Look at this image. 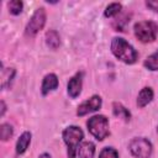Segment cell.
<instances>
[{
  "mask_svg": "<svg viewBox=\"0 0 158 158\" xmlns=\"http://www.w3.org/2000/svg\"><path fill=\"white\" fill-rule=\"evenodd\" d=\"M0 136L2 141H7L12 136V127L9 123H2L0 127Z\"/></svg>",
  "mask_w": 158,
  "mask_h": 158,
  "instance_id": "obj_19",
  "label": "cell"
},
{
  "mask_svg": "<svg viewBox=\"0 0 158 158\" xmlns=\"http://www.w3.org/2000/svg\"><path fill=\"white\" fill-rule=\"evenodd\" d=\"M86 126H88L89 132L98 141H102L110 133L109 132V121L102 115H96V116L90 117L86 122Z\"/></svg>",
  "mask_w": 158,
  "mask_h": 158,
  "instance_id": "obj_3",
  "label": "cell"
},
{
  "mask_svg": "<svg viewBox=\"0 0 158 158\" xmlns=\"http://www.w3.org/2000/svg\"><path fill=\"white\" fill-rule=\"evenodd\" d=\"M144 67L149 70H158V51L151 54L144 60Z\"/></svg>",
  "mask_w": 158,
  "mask_h": 158,
  "instance_id": "obj_16",
  "label": "cell"
},
{
  "mask_svg": "<svg viewBox=\"0 0 158 158\" xmlns=\"http://www.w3.org/2000/svg\"><path fill=\"white\" fill-rule=\"evenodd\" d=\"M9 6V11L12 14V15H19L21 11H22V2L20 0H12L7 4Z\"/></svg>",
  "mask_w": 158,
  "mask_h": 158,
  "instance_id": "obj_18",
  "label": "cell"
},
{
  "mask_svg": "<svg viewBox=\"0 0 158 158\" xmlns=\"http://www.w3.org/2000/svg\"><path fill=\"white\" fill-rule=\"evenodd\" d=\"M84 137L83 131L77 126H69L63 131V139L68 147V157L74 158L78 153L79 143Z\"/></svg>",
  "mask_w": 158,
  "mask_h": 158,
  "instance_id": "obj_2",
  "label": "cell"
},
{
  "mask_svg": "<svg viewBox=\"0 0 158 158\" xmlns=\"http://www.w3.org/2000/svg\"><path fill=\"white\" fill-rule=\"evenodd\" d=\"M157 130H158V128H157Z\"/></svg>",
  "mask_w": 158,
  "mask_h": 158,
  "instance_id": "obj_25",
  "label": "cell"
},
{
  "mask_svg": "<svg viewBox=\"0 0 158 158\" xmlns=\"http://www.w3.org/2000/svg\"><path fill=\"white\" fill-rule=\"evenodd\" d=\"M111 51H112V53L115 54L116 58H118L120 60H122L123 63H127V64L135 63L137 60V58H138L137 51L128 42H126L121 37L112 38V41H111Z\"/></svg>",
  "mask_w": 158,
  "mask_h": 158,
  "instance_id": "obj_1",
  "label": "cell"
},
{
  "mask_svg": "<svg viewBox=\"0 0 158 158\" xmlns=\"http://www.w3.org/2000/svg\"><path fill=\"white\" fill-rule=\"evenodd\" d=\"M130 152L132 153L133 157L136 158H149L152 153V144L148 139L139 137V138H133L130 142Z\"/></svg>",
  "mask_w": 158,
  "mask_h": 158,
  "instance_id": "obj_5",
  "label": "cell"
},
{
  "mask_svg": "<svg viewBox=\"0 0 158 158\" xmlns=\"http://www.w3.org/2000/svg\"><path fill=\"white\" fill-rule=\"evenodd\" d=\"M46 43L49 48L52 49H57L60 44V38H59V35L57 31L54 30H49L47 33H46Z\"/></svg>",
  "mask_w": 158,
  "mask_h": 158,
  "instance_id": "obj_13",
  "label": "cell"
},
{
  "mask_svg": "<svg viewBox=\"0 0 158 158\" xmlns=\"http://www.w3.org/2000/svg\"><path fill=\"white\" fill-rule=\"evenodd\" d=\"M30 142H31V133L26 131L17 139V143H16V153L17 154H22L23 152H26V149L28 148Z\"/></svg>",
  "mask_w": 158,
  "mask_h": 158,
  "instance_id": "obj_12",
  "label": "cell"
},
{
  "mask_svg": "<svg viewBox=\"0 0 158 158\" xmlns=\"http://www.w3.org/2000/svg\"><path fill=\"white\" fill-rule=\"evenodd\" d=\"M121 9H122V6H121V4H118V2H111L106 9H105V12H104V15L106 16V17H111V16H115V15H117L120 11H121Z\"/></svg>",
  "mask_w": 158,
  "mask_h": 158,
  "instance_id": "obj_17",
  "label": "cell"
},
{
  "mask_svg": "<svg viewBox=\"0 0 158 158\" xmlns=\"http://www.w3.org/2000/svg\"><path fill=\"white\" fill-rule=\"evenodd\" d=\"M101 107V98L98 96V95H94L91 96L90 99L83 101L79 106H78V110H77V115L78 116H84L89 112H93V111H96Z\"/></svg>",
  "mask_w": 158,
  "mask_h": 158,
  "instance_id": "obj_7",
  "label": "cell"
},
{
  "mask_svg": "<svg viewBox=\"0 0 158 158\" xmlns=\"http://www.w3.org/2000/svg\"><path fill=\"white\" fill-rule=\"evenodd\" d=\"M40 158H52L49 154H47V153H43V154H41L40 156Z\"/></svg>",
  "mask_w": 158,
  "mask_h": 158,
  "instance_id": "obj_24",
  "label": "cell"
},
{
  "mask_svg": "<svg viewBox=\"0 0 158 158\" xmlns=\"http://www.w3.org/2000/svg\"><path fill=\"white\" fill-rule=\"evenodd\" d=\"M153 99V90L148 86L143 88L139 94H138V98H137V105L139 107H144L147 104L151 102V100Z\"/></svg>",
  "mask_w": 158,
  "mask_h": 158,
  "instance_id": "obj_11",
  "label": "cell"
},
{
  "mask_svg": "<svg viewBox=\"0 0 158 158\" xmlns=\"http://www.w3.org/2000/svg\"><path fill=\"white\" fill-rule=\"evenodd\" d=\"M46 23V11L43 7L37 9L32 17L30 19L27 26H26V35L30 37H33L36 33H38Z\"/></svg>",
  "mask_w": 158,
  "mask_h": 158,
  "instance_id": "obj_6",
  "label": "cell"
},
{
  "mask_svg": "<svg viewBox=\"0 0 158 158\" xmlns=\"http://www.w3.org/2000/svg\"><path fill=\"white\" fill-rule=\"evenodd\" d=\"M135 35L141 42H152L158 35V25L153 21H141L135 25Z\"/></svg>",
  "mask_w": 158,
  "mask_h": 158,
  "instance_id": "obj_4",
  "label": "cell"
},
{
  "mask_svg": "<svg viewBox=\"0 0 158 158\" xmlns=\"http://www.w3.org/2000/svg\"><path fill=\"white\" fill-rule=\"evenodd\" d=\"M130 20H128V16L127 15H125L123 17H121L120 19V21H116L115 23H114V26H115V28H116V31H123L122 30V25L121 23H127Z\"/></svg>",
  "mask_w": 158,
  "mask_h": 158,
  "instance_id": "obj_21",
  "label": "cell"
},
{
  "mask_svg": "<svg viewBox=\"0 0 158 158\" xmlns=\"http://www.w3.org/2000/svg\"><path fill=\"white\" fill-rule=\"evenodd\" d=\"M15 77V69L14 68H2L1 69V88L5 89L10 85Z\"/></svg>",
  "mask_w": 158,
  "mask_h": 158,
  "instance_id": "obj_14",
  "label": "cell"
},
{
  "mask_svg": "<svg viewBox=\"0 0 158 158\" xmlns=\"http://www.w3.org/2000/svg\"><path fill=\"white\" fill-rule=\"evenodd\" d=\"M5 110H6V106H5V102L1 101V116L5 114Z\"/></svg>",
  "mask_w": 158,
  "mask_h": 158,
  "instance_id": "obj_23",
  "label": "cell"
},
{
  "mask_svg": "<svg viewBox=\"0 0 158 158\" xmlns=\"http://www.w3.org/2000/svg\"><path fill=\"white\" fill-rule=\"evenodd\" d=\"M58 86V78L56 74L51 73V74H47L44 78H43V81H42V94L43 95H47L49 91L57 89Z\"/></svg>",
  "mask_w": 158,
  "mask_h": 158,
  "instance_id": "obj_9",
  "label": "cell"
},
{
  "mask_svg": "<svg viewBox=\"0 0 158 158\" xmlns=\"http://www.w3.org/2000/svg\"><path fill=\"white\" fill-rule=\"evenodd\" d=\"M112 107H114L112 110H114L115 116L121 117V118H123L125 121H128V120H130L131 114H130V111H128L125 106H122V105H121V104H118V102H114Z\"/></svg>",
  "mask_w": 158,
  "mask_h": 158,
  "instance_id": "obj_15",
  "label": "cell"
},
{
  "mask_svg": "<svg viewBox=\"0 0 158 158\" xmlns=\"http://www.w3.org/2000/svg\"><path fill=\"white\" fill-rule=\"evenodd\" d=\"M83 85V72L77 73L69 81H68V94L70 98H77L81 91Z\"/></svg>",
  "mask_w": 158,
  "mask_h": 158,
  "instance_id": "obj_8",
  "label": "cell"
},
{
  "mask_svg": "<svg viewBox=\"0 0 158 158\" xmlns=\"http://www.w3.org/2000/svg\"><path fill=\"white\" fill-rule=\"evenodd\" d=\"M99 158H118V153L115 148L111 147H106L100 152Z\"/></svg>",
  "mask_w": 158,
  "mask_h": 158,
  "instance_id": "obj_20",
  "label": "cell"
},
{
  "mask_svg": "<svg viewBox=\"0 0 158 158\" xmlns=\"http://www.w3.org/2000/svg\"><path fill=\"white\" fill-rule=\"evenodd\" d=\"M95 153V146L91 142H83L79 146L78 149V157L79 158H94Z\"/></svg>",
  "mask_w": 158,
  "mask_h": 158,
  "instance_id": "obj_10",
  "label": "cell"
},
{
  "mask_svg": "<svg viewBox=\"0 0 158 158\" xmlns=\"http://www.w3.org/2000/svg\"><path fill=\"white\" fill-rule=\"evenodd\" d=\"M146 5L151 9V10H153V11H156V12H158V0H151V1H146Z\"/></svg>",
  "mask_w": 158,
  "mask_h": 158,
  "instance_id": "obj_22",
  "label": "cell"
}]
</instances>
